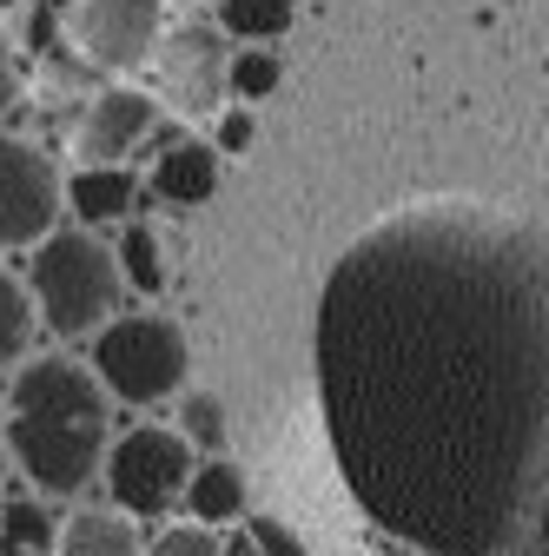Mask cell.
Wrapping results in <instances>:
<instances>
[{"label": "cell", "mask_w": 549, "mask_h": 556, "mask_svg": "<svg viewBox=\"0 0 549 556\" xmlns=\"http://www.w3.org/2000/svg\"><path fill=\"white\" fill-rule=\"evenodd\" d=\"M318 404L358 510L418 556H516L549 483V232L410 205L331 265Z\"/></svg>", "instance_id": "cell-1"}, {"label": "cell", "mask_w": 549, "mask_h": 556, "mask_svg": "<svg viewBox=\"0 0 549 556\" xmlns=\"http://www.w3.org/2000/svg\"><path fill=\"white\" fill-rule=\"evenodd\" d=\"M106 404L113 391L100 384L93 365L74 358H21L14 391H8V451L47 497H80L106 470Z\"/></svg>", "instance_id": "cell-2"}, {"label": "cell", "mask_w": 549, "mask_h": 556, "mask_svg": "<svg viewBox=\"0 0 549 556\" xmlns=\"http://www.w3.org/2000/svg\"><path fill=\"white\" fill-rule=\"evenodd\" d=\"M27 292L53 338H93L126 312V271L93 226H53L27 258Z\"/></svg>", "instance_id": "cell-3"}, {"label": "cell", "mask_w": 549, "mask_h": 556, "mask_svg": "<svg viewBox=\"0 0 549 556\" xmlns=\"http://www.w3.org/2000/svg\"><path fill=\"white\" fill-rule=\"evenodd\" d=\"M186 331L159 312H119L93 331V371L119 404H159L186 384Z\"/></svg>", "instance_id": "cell-4"}, {"label": "cell", "mask_w": 549, "mask_h": 556, "mask_svg": "<svg viewBox=\"0 0 549 556\" xmlns=\"http://www.w3.org/2000/svg\"><path fill=\"white\" fill-rule=\"evenodd\" d=\"M192 477V438L166 425H132L119 444H106V491L132 517H166L186 497Z\"/></svg>", "instance_id": "cell-5"}, {"label": "cell", "mask_w": 549, "mask_h": 556, "mask_svg": "<svg viewBox=\"0 0 549 556\" xmlns=\"http://www.w3.org/2000/svg\"><path fill=\"white\" fill-rule=\"evenodd\" d=\"M159 60V87H166V106L179 119H205V113H219L226 106V74H232V47H226V27L219 14L205 21V14H186L159 34L153 47Z\"/></svg>", "instance_id": "cell-6"}, {"label": "cell", "mask_w": 549, "mask_h": 556, "mask_svg": "<svg viewBox=\"0 0 549 556\" xmlns=\"http://www.w3.org/2000/svg\"><path fill=\"white\" fill-rule=\"evenodd\" d=\"M60 205H66V179L53 153L34 139H0V252L40 245L60 226Z\"/></svg>", "instance_id": "cell-7"}, {"label": "cell", "mask_w": 549, "mask_h": 556, "mask_svg": "<svg viewBox=\"0 0 549 556\" xmlns=\"http://www.w3.org/2000/svg\"><path fill=\"white\" fill-rule=\"evenodd\" d=\"M159 34H166V0H80L74 8V47L113 80L146 66Z\"/></svg>", "instance_id": "cell-8"}, {"label": "cell", "mask_w": 549, "mask_h": 556, "mask_svg": "<svg viewBox=\"0 0 549 556\" xmlns=\"http://www.w3.org/2000/svg\"><path fill=\"white\" fill-rule=\"evenodd\" d=\"M153 119H159V106L146 87H126V80L100 87L80 113V132H74L80 166H126L153 139Z\"/></svg>", "instance_id": "cell-9"}, {"label": "cell", "mask_w": 549, "mask_h": 556, "mask_svg": "<svg viewBox=\"0 0 549 556\" xmlns=\"http://www.w3.org/2000/svg\"><path fill=\"white\" fill-rule=\"evenodd\" d=\"M219 147L213 139H173V147L153 160V179H146V192L159 199V205H173V213H192V205H205L219 192Z\"/></svg>", "instance_id": "cell-10"}, {"label": "cell", "mask_w": 549, "mask_h": 556, "mask_svg": "<svg viewBox=\"0 0 549 556\" xmlns=\"http://www.w3.org/2000/svg\"><path fill=\"white\" fill-rule=\"evenodd\" d=\"M66 205H74L80 226H126L132 205H140V179H132L126 166H74Z\"/></svg>", "instance_id": "cell-11"}, {"label": "cell", "mask_w": 549, "mask_h": 556, "mask_svg": "<svg viewBox=\"0 0 549 556\" xmlns=\"http://www.w3.org/2000/svg\"><path fill=\"white\" fill-rule=\"evenodd\" d=\"M53 556H146V536H140V517L132 510H74L60 523V543Z\"/></svg>", "instance_id": "cell-12"}, {"label": "cell", "mask_w": 549, "mask_h": 556, "mask_svg": "<svg viewBox=\"0 0 549 556\" xmlns=\"http://www.w3.org/2000/svg\"><path fill=\"white\" fill-rule=\"evenodd\" d=\"M186 510L199 517V523H239V510H245V470L232 464V457H205V464H192V477H186Z\"/></svg>", "instance_id": "cell-13"}, {"label": "cell", "mask_w": 549, "mask_h": 556, "mask_svg": "<svg viewBox=\"0 0 549 556\" xmlns=\"http://www.w3.org/2000/svg\"><path fill=\"white\" fill-rule=\"evenodd\" d=\"M34 325H40V305H34V292L21 286V278H14L8 265H0V371L27 358Z\"/></svg>", "instance_id": "cell-14"}, {"label": "cell", "mask_w": 549, "mask_h": 556, "mask_svg": "<svg viewBox=\"0 0 549 556\" xmlns=\"http://www.w3.org/2000/svg\"><path fill=\"white\" fill-rule=\"evenodd\" d=\"M292 14H298V0H219V27L239 40H265V47L292 34Z\"/></svg>", "instance_id": "cell-15"}, {"label": "cell", "mask_w": 549, "mask_h": 556, "mask_svg": "<svg viewBox=\"0 0 549 556\" xmlns=\"http://www.w3.org/2000/svg\"><path fill=\"white\" fill-rule=\"evenodd\" d=\"M60 523L40 504H8L0 510V556H53Z\"/></svg>", "instance_id": "cell-16"}, {"label": "cell", "mask_w": 549, "mask_h": 556, "mask_svg": "<svg viewBox=\"0 0 549 556\" xmlns=\"http://www.w3.org/2000/svg\"><path fill=\"white\" fill-rule=\"evenodd\" d=\"M113 252H119V271H126L132 292H159L166 286V258H159V232L153 226L126 219V232L113 239Z\"/></svg>", "instance_id": "cell-17"}, {"label": "cell", "mask_w": 549, "mask_h": 556, "mask_svg": "<svg viewBox=\"0 0 549 556\" xmlns=\"http://www.w3.org/2000/svg\"><path fill=\"white\" fill-rule=\"evenodd\" d=\"M279 74H285V66H279V53H271L265 40H245L239 53H232V74H226V93L232 100H265V93H279Z\"/></svg>", "instance_id": "cell-18"}, {"label": "cell", "mask_w": 549, "mask_h": 556, "mask_svg": "<svg viewBox=\"0 0 549 556\" xmlns=\"http://www.w3.org/2000/svg\"><path fill=\"white\" fill-rule=\"evenodd\" d=\"M179 431L192 438V451H226V404L213 391H179Z\"/></svg>", "instance_id": "cell-19"}, {"label": "cell", "mask_w": 549, "mask_h": 556, "mask_svg": "<svg viewBox=\"0 0 549 556\" xmlns=\"http://www.w3.org/2000/svg\"><path fill=\"white\" fill-rule=\"evenodd\" d=\"M146 556H226V536L213 530V523H173V530H159L153 543H146Z\"/></svg>", "instance_id": "cell-20"}, {"label": "cell", "mask_w": 549, "mask_h": 556, "mask_svg": "<svg viewBox=\"0 0 549 556\" xmlns=\"http://www.w3.org/2000/svg\"><path fill=\"white\" fill-rule=\"evenodd\" d=\"M213 147H219V153H232V160H245V153L258 147V119L245 113V100L213 113Z\"/></svg>", "instance_id": "cell-21"}, {"label": "cell", "mask_w": 549, "mask_h": 556, "mask_svg": "<svg viewBox=\"0 0 549 556\" xmlns=\"http://www.w3.org/2000/svg\"><path fill=\"white\" fill-rule=\"evenodd\" d=\"M245 530H252V543H258L265 556H311L305 536H298L285 517H245Z\"/></svg>", "instance_id": "cell-22"}, {"label": "cell", "mask_w": 549, "mask_h": 556, "mask_svg": "<svg viewBox=\"0 0 549 556\" xmlns=\"http://www.w3.org/2000/svg\"><path fill=\"white\" fill-rule=\"evenodd\" d=\"M523 556H549V483H542V497H536V517H529V530H523V543H516Z\"/></svg>", "instance_id": "cell-23"}, {"label": "cell", "mask_w": 549, "mask_h": 556, "mask_svg": "<svg viewBox=\"0 0 549 556\" xmlns=\"http://www.w3.org/2000/svg\"><path fill=\"white\" fill-rule=\"evenodd\" d=\"M14 100H21V66H14V53H8V40H0V119L14 113Z\"/></svg>", "instance_id": "cell-24"}, {"label": "cell", "mask_w": 549, "mask_h": 556, "mask_svg": "<svg viewBox=\"0 0 549 556\" xmlns=\"http://www.w3.org/2000/svg\"><path fill=\"white\" fill-rule=\"evenodd\" d=\"M226 556H265V549H258V543H252V530H245V523H239V530H232V536H226Z\"/></svg>", "instance_id": "cell-25"}, {"label": "cell", "mask_w": 549, "mask_h": 556, "mask_svg": "<svg viewBox=\"0 0 549 556\" xmlns=\"http://www.w3.org/2000/svg\"><path fill=\"white\" fill-rule=\"evenodd\" d=\"M8 457L14 451H8V417H0V483H8Z\"/></svg>", "instance_id": "cell-26"}]
</instances>
